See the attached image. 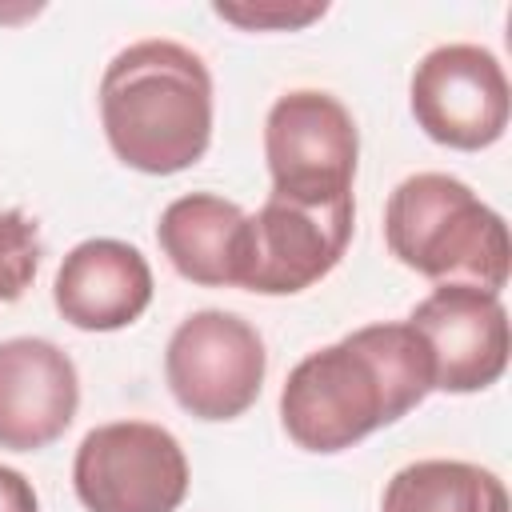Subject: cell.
Returning <instances> with one entry per match:
<instances>
[{
	"label": "cell",
	"instance_id": "6",
	"mask_svg": "<svg viewBox=\"0 0 512 512\" xmlns=\"http://www.w3.org/2000/svg\"><path fill=\"white\" fill-rule=\"evenodd\" d=\"M268 372V352L260 332L220 308H200L176 324L164 348V380L176 404L196 420H236L244 416Z\"/></svg>",
	"mask_w": 512,
	"mask_h": 512
},
{
	"label": "cell",
	"instance_id": "14",
	"mask_svg": "<svg viewBox=\"0 0 512 512\" xmlns=\"http://www.w3.org/2000/svg\"><path fill=\"white\" fill-rule=\"evenodd\" d=\"M40 228L20 208H0V304H12L28 292L40 268Z\"/></svg>",
	"mask_w": 512,
	"mask_h": 512
},
{
	"label": "cell",
	"instance_id": "13",
	"mask_svg": "<svg viewBox=\"0 0 512 512\" xmlns=\"http://www.w3.org/2000/svg\"><path fill=\"white\" fill-rule=\"evenodd\" d=\"M380 512H508V488L468 460H416L384 484Z\"/></svg>",
	"mask_w": 512,
	"mask_h": 512
},
{
	"label": "cell",
	"instance_id": "7",
	"mask_svg": "<svg viewBox=\"0 0 512 512\" xmlns=\"http://www.w3.org/2000/svg\"><path fill=\"white\" fill-rule=\"evenodd\" d=\"M356 224L352 196L332 204H296L268 196L260 212L244 220L236 288L260 296H296L324 280L348 252Z\"/></svg>",
	"mask_w": 512,
	"mask_h": 512
},
{
	"label": "cell",
	"instance_id": "12",
	"mask_svg": "<svg viewBox=\"0 0 512 512\" xmlns=\"http://www.w3.org/2000/svg\"><path fill=\"white\" fill-rule=\"evenodd\" d=\"M248 212L216 192H188L160 212L156 240L168 264L200 288H236Z\"/></svg>",
	"mask_w": 512,
	"mask_h": 512
},
{
	"label": "cell",
	"instance_id": "1",
	"mask_svg": "<svg viewBox=\"0 0 512 512\" xmlns=\"http://www.w3.org/2000/svg\"><path fill=\"white\" fill-rule=\"evenodd\" d=\"M432 392V356L408 320L364 324L308 352L280 388V424L304 452H344Z\"/></svg>",
	"mask_w": 512,
	"mask_h": 512
},
{
	"label": "cell",
	"instance_id": "4",
	"mask_svg": "<svg viewBox=\"0 0 512 512\" xmlns=\"http://www.w3.org/2000/svg\"><path fill=\"white\" fill-rule=\"evenodd\" d=\"M72 488L88 512H176L188 496V456L152 420L96 424L76 448Z\"/></svg>",
	"mask_w": 512,
	"mask_h": 512
},
{
	"label": "cell",
	"instance_id": "5",
	"mask_svg": "<svg viewBox=\"0 0 512 512\" xmlns=\"http://www.w3.org/2000/svg\"><path fill=\"white\" fill-rule=\"evenodd\" d=\"M264 160L272 196L296 204H332L352 196L360 160L356 120L332 92L292 88L268 108Z\"/></svg>",
	"mask_w": 512,
	"mask_h": 512
},
{
	"label": "cell",
	"instance_id": "10",
	"mask_svg": "<svg viewBox=\"0 0 512 512\" xmlns=\"http://www.w3.org/2000/svg\"><path fill=\"white\" fill-rule=\"evenodd\" d=\"M80 408L72 356L44 336L0 340V448L40 452L56 444Z\"/></svg>",
	"mask_w": 512,
	"mask_h": 512
},
{
	"label": "cell",
	"instance_id": "11",
	"mask_svg": "<svg viewBox=\"0 0 512 512\" xmlns=\"http://www.w3.org/2000/svg\"><path fill=\"white\" fill-rule=\"evenodd\" d=\"M56 312L80 332H116L152 304V268L128 240H80L52 280Z\"/></svg>",
	"mask_w": 512,
	"mask_h": 512
},
{
	"label": "cell",
	"instance_id": "8",
	"mask_svg": "<svg viewBox=\"0 0 512 512\" xmlns=\"http://www.w3.org/2000/svg\"><path fill=\"white\" fill-rule=\"evenodd\" d=\"M408 104L424 136L456 152L496 144L512 112L504 64L480 44H440L424 52L412 68Z\"/></svg>",
	"mask_w": 512,
	"mask_h": 512
},
{
	"label": "cell",
	"instance_id": "2",
	"mask_svg": "<svg viewBox=\"0 0 512 512\" xmlns=\"http://www.w3.org/2000/svg\"><path fill=\"white\" fill-rule=\"evenodd\" d=\"M100 124L120 164L172 176L212 144V72L176 40H136L100 76Z\"/></svg>",
	"mask_w": 512,
	"mask_h": 512
},
{
	"label": "cell",
	"instance_id": "9",
	"mask_svg": "<svg viewBox=\"0 0 512 512\" xmlns=\"http://www.w3.org/2000/svg\"><path fill=\"white\" fill-rule=\"evenodd\" d=\"M408 324L420 332L432 356V392H484L508 368V308L496 292L472 284H436L408 312Z\"/></svg>",
	"mask_w": 512,
	"mask_h": 512
},
{
	"label": "cell",
	"instance_id": "3",
	"mask_svg": "<svg viewBox=\"0 0 512 512\" xmlns=\"http://www.w3.org/2000/svg\"><path fill=\"white\" fill-rule=\"evenodd\" d=\"M388 252L432 284H472L496 292L508 284V228L464 180L416 172L384 204Z\"/></svg>",
	"mask_w": 512,
	"mask_h": 512
},
{
	"label": "cell",
	"instance_id": "16",
	"mask_svg": "<svg viewBox=\"0 0 512 512\" xmlns=\"http://www.w3.org/2000/svg\"><path fill=\"white\" fill-rule=\"evenodd\" d=\"M0 512H40L32 480L8 464H0Z\"/></svg>",
	"mask_w": 512,
	"mask_h": 512
},
{
	"label": "cell",
	"instance_id": "15",
	"mask_svg": "<svg viewBox=\"0 0 512 512\" xmlns=\"http://www.w3.org/2000/svg\"><path fill=\"white\" fill-rule=\"evenodd\" d=\"M220 20H232V24H240V28H304L308 20H316V16H324L328 12V4H308V8H284V4H256V8H232V4H216L212 8Z\"/></svg>",
	"mask_w": 512,
	"mask_h": 512
}]
</instances>
